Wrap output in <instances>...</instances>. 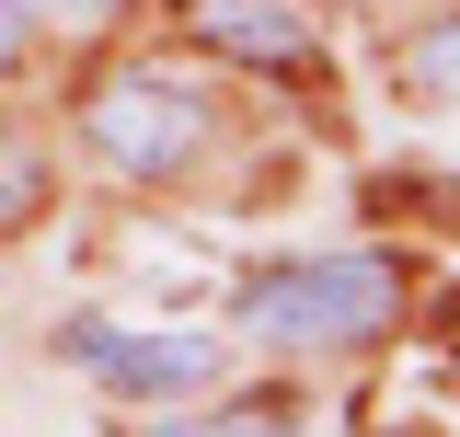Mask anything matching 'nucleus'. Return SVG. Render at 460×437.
<instances>
[{
	"label": "nucleus",
	"instance_id": "1",
	"mask_svg": "<svg viewBox=\"0 0 460 437\" xmlns=\"http://www.w3.org/2000/svg\"><path fill=\"white\" fill-rule=\"evenodd\" d=\"M402 323V265L392 254H277L230 288V334L288 345V357H357Z\"/></svg>",
	"mask_w": 460,
	"mask_h": 437
},
{
	"label": "nucleus",
	"instance_id": "2",
	"mask_svg": "<svg viewBox=\"0 0 460 437\" xmlns=\"http://www.w3.org/2000/svg\"><path fill=\"white\" fill-rule=\"evenodd\" d=\"M81 150L104 173H184L196 150H208V104L184 93V81H150V69H115V81H93L81 93Z\"/></svg>",
	"mask_w": 460,
	"mask_h": 437
},
{
	"label": "nucleus",
	"instance_id": "3",
	"mask_svg": "<svg viewBox=\"0 0 460 437\" xmlns=\"http://www.w3.org/2000/svg\"><path fill=\"white\" fill-rule=\"evenodd\" d=\"M58 357L127 403H184V391L219 380V334H196V323H69Z\"/></svg>",
	"mask_w": 460,
	"mask_h": 437
},
{
	"label": "nucleus",
	"instance_id": "4",
	"mask_svg": "<svg viewBox=\"0 0 460 437\" xmlns=\"http://www.w3.org/2000/svg\"><path fill=\"white\" fill-rule=\"evenodd\" d=\"M196 35L242 69H311L323 35H311V12H288V0H196Z\"/></svg>",
	"mask_w": 460,
	"mask_h": 437
},
{
	"label": "nucleus",
	"instance_id": "5",
	"mask_svg": "<svg viewBox=\"0 0 460 437\" xmlns=\"http://www.w3.org/2000/svg\"><path fill=\"white\" fill-rule=\"evenodd\" d=\"M288 426H299V415L253 391V403H219V415H150L138 437H288Z\"/></svg>",
	"mask_w": 460,
	"mask_h": 437
},
{
	"label": "nucleus",
	"instance_id": "6",
	"mask_svg": "<svg viewBox=\"0 0 460 437\" xmlns=\"http://www.w3.org/2000/svg\"><path fill=\"white\" fill-rule=\"evenodd\" d=\"M47 218V150L35 138H0V242Z\"/></svg>",
	"mask_w": 460,
	"mask_h": 437
},
{
	"label": "nucleus",
	"instance_id": "7",
	"mask_svg": "<svg viewBox=\"0 0 460 437\" xmlns=\"http://www.w3.org/2000/svg\"><path fill=\"white\" fill-rule=\"evenodd\" d=\"M402 69H414V93H438V104H460V12H449V23H426V35L402 47Z\"/></svg>",
	"mask_w": 460,
	"mask_h": 437
},
{
	"label": "nucleus",
	"instance_id": "8",
	"mask_svg": "<svg viewBox=\"0 0 460 437\" xmlns=\"http://www.w3.org/2000/svg\"><path fill=\"white\" fill-rule=\"evenodd\" d=\"M12 12H23L35 35H81V23H104L115 0H12Z\"/></svg>",
	"mask_w": 460,
	"mask_h": 437
},
{
	"label": "nucleus",
	"instance_id": "9",
	"mask_svg": "<svg viewBox=\"0 0 460 437\" xmlns=\"http://www.w3.org/2000/svg\"><path fill=\"white\" fill-rule=\"evenodd\" d=\"M392 437H438V426H392Z\"/></svg>",
	"mask_w": 460,
	"mask_h": 437
}]
</instances>
